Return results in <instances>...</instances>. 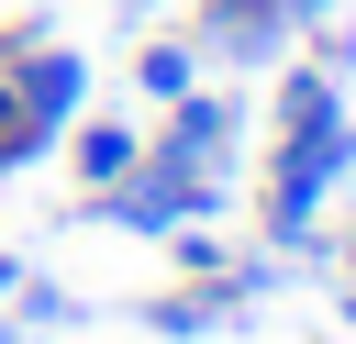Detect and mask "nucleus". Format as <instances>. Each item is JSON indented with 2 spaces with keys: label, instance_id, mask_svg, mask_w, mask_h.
I'll list each match as a JSON object with an SVG mask.
<instances>
[{
  "label": "nucleus",
  "instance_id": "nucleus-6",
  "mask_svg": "<svg viewBox=\"0 0 356 344\" xmlns=\"http://www.w3.org/2000/svg\"><path fill=\"white\" fill-rule=\"evenodd\" d=\"M67 155H78V189H111V178L145 155V133H134L122 111H89V122H67Z\"/></svg>",
  "mask_w": 356,
  "mask_h": 344
},
{
  "label": "nucleus",
  "instance_id": "nucleus-2",
  "mask_svg": "<svg viewBox=\"0 0 356 344\" xmlns=\"http://www.w3.org/2000/svg\"><path fill=\"white\" fill-rule=\"evenodd\" d=\"M89 211L100 222H122V233H178V222H200V211H222V178L211 166H178V155H134L111 189H89Z\"/></svg>",
  "mask_w": 356,
  "mask_h": 344
},
{
  "label": "nucleus",
  "instance_id": "nucleus-13",
  "mask_svg": "<svg viewBox=\"0 0 356 344\" xmlns=\"http://www.w3.org/2000/svg\"><path fill=\"white\" fill-rule=\"evenodd\" d=\"M0 344H22V322H11V300H0Z\"/></svg>",
  "mask_w": 356,
  "mask_h": 344
},
{
  "label": "nucleus",
  "instance_id": "nucleus-5",
  "mask_svg": "<svg viewBox=\"0 0 356 344\" xmlns=\"http://www.w3.org/2000/svg\"><path fill=\"white\" fill-rule=\"evenodd\" d=\"M78 100H89V67H78L56 33H33V44H22V122L56 144V133L78 122Z\"/></svg>",
  "mask_w": 356,
  "mask_h": 344
},
{
  "label": "nucleus",
  "instance_id": "nucleus-9",
  "mask_svg": "<svg viewBox=\"0 0 356 344\" xmlns=\"http://www.w3.org/2000/svg\"><path fill=\"white\" fill-rule=\"evenodd\" d=\"M222 311H234L222 289H189V300L167 289V300H145V333H200V322H222Z\"/></svg>",
  "mask_w": 356,
  "mask_h": 344
},
{
  "label": "nucleus",
  "instance_id": "nucleus-10",
  "mask_svg": "<svg viewBox=\"0 0 356 344\" xmlns=\"http://www.w3.org/2000/svg\"><path fill=\"white\" fill-rule=\"evenodd\" d=\"M156 244H167V266H178V277H222V244H211L200 222H178V233H156Z\"/></svg>",
  "mask_w": 356,
  "mask_h": 344
},
{
  "label": "nucleus",
  "instance_id": "nucleus-1",
  "mask_svg": "<svg viewBox=\"0 0 356 344\" xmlns=\"http://www.w3.org/2000/svg\"><path fill=\"white\" fill-rule=\"evenodd\" d=\"M356 178V111L334 100V67L278 78V155H267V244H312V211Z\"/></svg>",
  "mask_w": 356,
  "mask_h": 344
},
{
  "label": "nucleus",
  "instance_id": "nucleus-8",
  "mask_svg": "<svg viewBox=\"0 0 356 344\" xmlns=\"http://www.w3.org/2000/svg\"><path fill=\"white\" fill-rule=\"evenodd\" d=\"M200 78H211V67H200V44H189V33H156V44L134 55V89H145L156 111H167L178 89H200Z\"/></svg>",
  "mask_w": 356,
  "mask_h": 344
},
{
  "label": "nucleus",
  "instance_id": "nucleus-3",
  "mask_svg": "<svg viewBox=\"0 0 356 344\" xmlns=\"http://www.w3.org/2000/svg\"><path fill=\"white\" fill-rule=\"evenodd\" d=\"M189 44H200V67L267 78V67L300 44V22H289V0H200V11H189Z\"/></svg>",
  "mask_w": 356,
  "mask_h": 344
},
{
  "label": "nucleus",
  "instance_id": "nucleus-4",
  "mask_svg": "<svg viewBox=\"0 0 356 344\" xmlns=\"http://www.w3.org/2000/svg\"><path fill=\"white\" fill-rule=\"evenodd\" d=\"M234 144H245V100H234V89H211V78H200V89H178V100H167L156 155H178V166H211V178H222V166H234Z\"/></svg>",
  "mask_w": 356,
  "mask_h": 344
},
{
  "label": "nucleus",
  "instance_id": "nucleus-14",
  "mask_svg": "<svg viewBox=\"0 0 356 344\" xmlns=\"http://www.w3.org/2000/svg\"><path fill=\"white\" fill-rule=\"evenodd\" d=\"M11 277H22V266H11V255H0V300H11Z\"/></svg>",
  "mask_w": 356,
  "mask_h": 344
},
{
  "label": "nucleus",
  "instance_id": "nucleus-7",
  "mask_svg": "<svg viewBox=\"0 0 356 344\" xmlns=\"http://www.w3.org/2000/svg\"><path fill=\"white\" fill-rule=\"evenodd\" d=\"M22 44H33V22H11V33H0V178H11L22 155H44V133L22 122Z\"/></svg>",
  "mask_w": 356,
  "mask_h": 344
},
{
  "label": "nucleus",
  "instance_id": "nucleus-11",
  "mask_svg": "<svg viewBox=\"0 0 356 344\" xmlns=\"http://www.w3.org/2000/svg\"><path fill=\"white\" fill-rule=\"evenodd\" d=\"M334 11H345V0H289V22H300V33H323Z\"/></svg>",
  "mask_w": 356,
  "mask_h": 344
},
{
  "label": "nucleus",
  "instance_id": "nucleus-15",
  "mask_svg": "<svg viewBox=\"0 0 356 344\" xmlns=\"http://www.w3.org/2000/svg\"><path fill=\"white\" fill-rule=\"evenodd\" d=\"M345 333H356V289H345Z\"/></svg>",
  "mask_w": 356,
  "mask_h": 344
},
{
  "label": "nucleus",
  "instance_id": "nucleus-12",
  "mask_svg": "<svg viewBox=\"0 0 356 344\" xmlns=\"http://www.w3.org/2000/svg\"><path fill=\"white\" fill-rule=\"evenodd\" d=\"M345 289H356V222H345Z\"/></svg>",
  "mask_w": 356,
  "mask_h": 344
}]
</instances>
